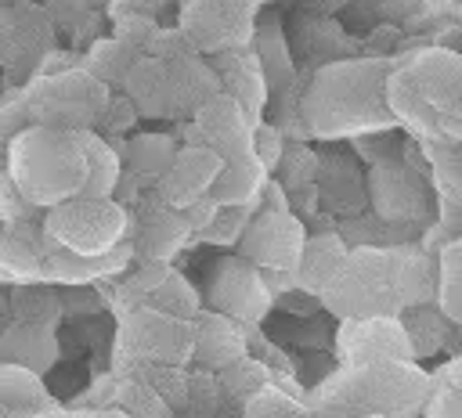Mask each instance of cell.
Masks as SVG:
<instances>
[{"mask_svg":"<svg viewBox=\"0 0 462 418\" xmlns=\"http://www.w3.org/2000/svg\"><path fill=\"white\" fill-rule=\"evenodd\" d=\"M137 54L141 50H134L119 36H105V40H94L90 43V50L83 54V68L94 79H101L105 86H123V79H126L130 65L137 61Z\"/></svg>","mask_w":462,"mask_h":418,"instance_id":"4dcf8cb0","label":"cell"},{"mask_svg":"<svg viewBox=\"0 0 462 418\" xmlns=\"http://www.w3.org/2000/svg\"><path fill=\"white\" fill-rule=\"evenodd\" d=\"M390 270L401 306L433 303L437 295V263L419 245H390Z\"/></svg>","mask_w":462,"mask_h":418,"instance_id":"7402d4cb","label":"cell"},{"mask_svg":"<svg viewBox=\"0 0 462 418\" xmlns=\"http://www.w3.org/2000/svg\"><path fill=\"white\" fill-rule=\"evenodd\" d=\"M220 169H224V155L217 148H209L202 141H184V144H177V155H173L170 169L159 177L155 195L166 205L184 209L188 202L209 195V187L220 177Z\"/></svg>","mask_w":462,"mask_h":418,"instance_id":"4fadbf2b","label":"cell"},{"mask_svg":"<svg viewBox=\"0 0 462 418\" xmlns=\"http://www.w3.org/2000/svg\"><path fill=\"white\" fill-rule=\"evenodd\" d=\"M386 104L426 141H462V54L426 47L386 72Z\"/></svg>","mask_w":462,"mask_h":418,"instance_id":"6da1fadb","label":"cell"},{"mask_svg":"<svg viewBox=\"0 0 462 418\" xmlns=\"http://www.w3.org/2000/svg\"><path fill=\"white\" fill-rule=\"evenodd\" d=\"M119 350L152 364H184L195 350V321L173 317L155 306H134L123 314Z\"/></svg>","mask_w":462,"mask_h":418,"instance_id":"52a82bcc","label":"cell"},{"mask_svg":"<svg viewBox=\"0 0 462 418\" xmlns=\"http://www.w3.org/2000/svg\"><path fill=\"white\" fill-rule=\"evenodd\" d=\"M217 90H220V79L213 65H202L195 54L170 61V115H191Z\"/></svg>","mask_w":462,"mask_h":418,"instance_id":"d4e9b609","label":"cell"},{"mask_svg":"<svg viewBox=\"0 0 462 418\" xmlns=\"http://www.w3.org/2000/svg\"><path fill=\"white\" fill-rule=\"evenodd\" d=\"M43 231L58 249H72L83 256L108 252L130 234V209L119 198H90L72 195L51 209H43Z\"/></svg>","mask_w":462,"mask_h":418,"instance_id":"8992f818","label":"cell"},{"mask_svg":"<svg viewBox=\"0 0 462 418\" xmlns=\"http://www.w3.org/2000/svg\"><path fill=\"white\" fill-rule=\"evenodd\" d=\"M285 133L274 126V123H256L253 126V155L260 159V166L267 169V173H274L278 166H282V155H285Z\"/></svg>","mask_w":462,"mask_h":418,"instance_id":"ab89813d","label":"cell"},{"mask_svg":"<svg viewBox=\"0 0 462 418\" xmlns=\"http://www.w3.org/2000/svg\"><path fill=\"white\" fill-rule=\"evenodd\" d=\"M419 418H462V389L451 386L448 378L433 382V389H430Z\"/></svg>","mask_w":462,"mask_h":418,"instance_id":"60d3db41","label":"cell"},{"mask_svg":"<svg viewBox=\"0 0 462 418\" xmlns=\"http://www.w3.org/2000/svg\"><path fill=\"white\" fill-rule=\"evenodd\" d=\"M242 414L245 418H310V411H307V404H300V400H292L285 389H278V386H260L245 404H242Z\"/></svg>","mask_w":462,"mask_h":418,"instance_id":"836d02e7","label":"cell"},{"mask_svg":"<svg viewBox=\"0 0 462 418\" xmlns=\"http://www.w3.org/2000/svg\"><path fill=\"white\" fill-rule=\"evenodd\" d=\"M94 418H134V414H126L123 407H105V411H94Z\"/></svg>","mask_w":462,"mask_h":418,"instance_id":"7dc6e473","label":"cell"},{"mask_svg":"<svg viewBox=\"0 0 462 418\" xmlns=\"http://www.w3.org/2000/svg\"><path fill=\"white\" fill-rule=\"evenodd\" d=\"M401 324L408 332V342H411L415 360H422V357H433L444 346V335H448V324L451 321L440 314L437 303H419V306H404L401 310Z\"/></svg>","mask_w":462,"mask_h":418,"instance_id":"f1b7e54d","label":"cell"},{"mask_svg":"<svg viewBox=\"0 0 462 418\" xmlns=\"http://www.w3.org/2000/svg\"><path fill=\"white\" fill-rule=\"evenodd\" d=\"M346 241L332 231L325 234H307L303 241V252H300V263H296V285L307 288L310 295H321L343 270L346 263Z\"/></svg>","mask_w":462,"mask_h":418,"instance_id":"d6986e66","label":"cell"},{"mask_svg":"<svg viewBox=\"0 0 462 418\" xmlns=\"http://www.w3.org/2000/svg\"><path fill=\"white\" fill-rule=\"evenodd\" d=\"M11 310L22 324H43V328H58L61 321V299L58 292L47 288V281H29L18 285L11 295Z\"/></svg>","mask_w":462,"mask_h":418,"instance_id":"1f68e13d","label":"cell"},{"mask_svg":"<svg viewBox=\"0 0 462 418\" xmlns=\"http://www.w3.org/2000/svg\"><path fill=\"white\" fill-rule=\"evenodd\" d=\"M0 407H4V418H36L61 404L47 393L43 375L22 364H0Z\"/></svg>","mask_w":462,"mask_h":418,"instance_id":"44dd1931","label":"cell"},{"mask_svg":"<svg viewBox=\"0 0 462 418\" xmlns=\"http://www.w3.org/2000/svg\"><path fill=\"white\" fill-rule=\"evenodd\" d=\"M162 0H112V14L119 18V14H155V7H159Z\"/></svg>","mask_w":462,"mask_h":418,"instance_id":"ee69618b","label":"cell"},{"mask_svg":"<svg viewBox=\"0 0 462 418\" xmlns=\"http://www.w3.org/2000/svg\"><path fill=\"white\" fill-rule=\"evenodd\" d=\"M0 231H4V220H0Z\"/></svg>","mask_w":462,"mask_h":418,"instance_id":"681fc988","label":"cell"},{"mask_svg":"<svg viewBox=\"0 0 462 418\" xmlns=\"http://www.w3.org/2000/svg\"><path fill=\"white\" fill-rule=\"evenodd\" d=\"M433 378L415 360H379V364H343L325 378L307 404L310 418H419Z\"/></svg>","mask_w":462,"mask_h":418,"instance_id":"3957f363","label":"cell"},{"mask_svg":"<svg viewBox=\"0 0 462 418\" xmlns=\"http://www.w3.org/2000/svg\"><path fill=\"white\" fill-rule=\"evenodd\" d=\"M0 155H4V151H0Z\"/></svg>","mask_w":462,"mask_h":418,"instance_id":"f5cc1de1","label":"cell"},{"mask_svg":"<svg viewBox=\"0 0 462 418\" xmlns=\"http://www.w3.org/2000/svg\"><path fill=\"white\" fill-rule=\"evenodd\" d=\"M119 155H123V169H130L134 177L155 187L159 177L170 169L177 144L170 133H134L126 144H119Z\"/></svg>","mask_w":462,"mask_h":418,"instance_id":"4316f807","label":"cell"},{"mask_svg":"<svg viewBox=\"0 0 462 418\" xmlns=\"http://www.w3.org/2000/svg\"><path fill=\"white\" fill-rule=\"evenodd\" d=\"M209 306L235 317L238 324H256L274 306V295H271L260 267L235 256V259L217 263L213 281H209Z\"/></svg>","mask_w":462,"mask_h":418,"instance_id":"8fae6325","label":"cell"},{"mask_svg":"<svg viewBox=\"0 0 462 418\" xmlns=\"http://www.w3.org/2000/svg\"><path fill=\"white\" fill-rule=\"evenodd\" d=\"M137 119H141V112H137V104H134L126 94H119V97L108 94V101H105V108H101V115H97V123H101L105 133H126Z\"/></svg>","mask_w":462,"mask_h":418,"instance_id":"b9f144b4","label":"cell"},{"mask_svg":"<svg viewBox=\"0 0 462 418\" xmlns=\"http://www.w3.org/2000/svg\"><path fill=\"white\" fill-rule=\"evenodd\" d=\"M318 299L339 321L401 314L404 306H401L397 288H393L390 249H379V245H357V249H350L339 277Z\"/></svg>","mask_w":462,"mask_h":418,"instance_id":"5b68a950","label":"cell"},{"mask_svg":"<svg viewBox=\"0 0 462 418\" xmlns=\"http://www.w3.org/2000/svg\"><path fill=\"white\" fill-rule=\"evenodd\" d=\"M253 209H256V205H220L217 216H213V223H209L206 231H199L195 238H202V241H209V245H220V249L238 245V238H242V231H245V223H249V216H253Z\"/></svg>","mask_w":462,"mask_h":418,"instance_id":"d590c367","label":"cell"},{"mask_svg":"<svg viewBox=\"0 0 462 418\" xmlns=\"http://www.w3.org/2000/svg\"><path fill=\"white\" fill-rule=\"evenodd\" d=\"M76 137H79L83 166H87L79 195L112 198L116 187H119V177H123V155H119V148L108 137H101L97 130H90V126L87 130H76Z\"/></svg>","mask_w":462,"mask_h":418,"instance_id":"603a6c76","label":"cell"},{"mask_svg":"<svg viewBox=\"0 0 462 418\" xmlns=\"http://www.w3.org/2000/svg\"><path fill=\"white\" fill-rule=\"evenodd\" d=\"M213 72L220 79V90L231 94L242 112L249 115V123L256 126L260 123V112L267 104V76H263V65L256 58V50L249 47H231V50H220L213 58Z\"/></svg>","mask_w":462,"mask_h":418,"instance_id":"e0dca14e","label":"cell"},{"mask_svg":"<svg viewBox=\"0 0 462 418\" xmlns=\"http://www.w3.org/2000/svg\"><path fill=\"white\" fill-rule=\"evenodd\" d=\"M0 418H4V407H0Z\"/></svg>","mask_w":462,"mask_h":418,"instance_id":"f907efd6","label":"cell"},{"mask_svg":"<svg viewBox=\"0 0 462 418\" xmlns=\"http://www.w3.org/2000/svg\"><path fill=\"white\" fill-rule=\"evenodd\" d=\"M170 263L166 259H137L134 256V270H123V281H119V295L123 299H134V303H144L166 277H170Z\"/></svg>","mask_w":462,"mask_h":418,"instance_id":"e575fe53","label":"cell"},{"mask_svg":"<svg viewBox=\"0 0 462 418\" xmlns=\"http://www.w3.org/2000/svg\"><path fill=\"white\" fill-rule=\"evenodd\" d=\"M339 364H379V360H415L401 314L383 317H354L336 332Z\"/></svg>","mask_w":462,"mask_h":418,"instance_id":"30bf717a","label":"cell"},{"mask_svg":"<svg viewBox=\"0 0 462 418\" xmlns=\"http://www.w3.org/2000/svg\"><path fill=\"white\" fill-rule=\"evenodd\" d=\"M130 227H134V256L137 259H173V252H180L184 249V241L191 238V227H188V220H184V213L180 209H173V205H166L159 195H155V187H152V195L148 198H141V213H137V223L130 220Z\"/></svg>","mask_w":462,"mask_h":418,"instance_id":"5bb4252c","label":"cell"},{"mask_svg":"<svg viewBox=\"0 0 462 418\" xmlns=\"http://www.w3.org/2000/svg\"><path fill=\"white\" fill-rule=\"evenodd\" d=\"M188 141H202V144L217 148L224 155V162L242 159V155H253V123L231 94L217 90L191 112Z\"/></svg>","mask_w":462,"mask_h":418,"instance_id":"7c38bea8","label":"cell"},{"mask_svg":"<svg viewBox=\"0 0 462 418\" xmlns=\"http://www.w3.org/2000/svg\"><path fill=\"white\" fill-rule=\"evenodd\" d=\"M440 378H448L451 386H458V389H462V357H455V360H451V364L440 371Z\"/></svg>","mask_w":462,"mask_h":418,"instance_id":"f6af8a7d","label":"cell"},{"mask_svg":"<svg viewBox=\"0 0 462 418\" xmlns=\"http://www.w3.org/2000/svg\"><path fill=\"white\" fill-rule=\"evenodd\" d=\"M51 249H58V245L47 238L43 216H40V223H36V216L4 223V231H0V281H14V285L43 281V259Z\"/></svg>","mask_w":462,"mask_h":418,"instance_id":"9a60e30c","label":"cell"},{"mask_svg":"<svg viewBox=\"0 0 462 418\" xmlns=\"http://www.w3.org/2000/svg\"><path fill=\"white\" fill-rule=\"evenodd\" d=\"M256 4L242 0H184L180 7V32L191 40L199 54H220L231 47H249Z\"/></svg>","mask_w":462,"mask_h":418,"instance_id":"ba28073f","label":"cell"},{"mask_svg":"<svg viewBox=\"0 0 462 418\" xmlns=\"http://www.w3.org/2000/svg\"><path fill=\"white\" fill-rule=\"evenodd\" d=\"M238 357H245V335H242L238 321L220 310H199L191 360H199L209 371H220Z\"/></svg>","mask_w":462,"mask_h":418,"instance_id":"ac0fdd59","label":"cell"},{"mask_svg":"<svg viewBox=\"0 0 462 418\" xmlns=\"http://www.w3.org/2000/svg\"><path fill=\"white\" fill-rule=\"evenodd\" d=\"M4 162L14 177V184L22 187V195L36 209H51V205L79 195L83 173H87L76 130H61V126L18 130L4 148Z\"/></svg>","mask_w":462,"mask_h":418,"instance_id":"277c9868","label":"cell"},{"mask_svg":"<svg viewBox=\"0 0 462 418\" xmlns=\"http://www.w3.org/2000/svg\"><path fill=\"white\" fill-rule=\"evenodd\" d=\"M433 303L451 324H462V234L444 241L437 256V295Z\"/></svg>","mask_w":462,"mask_h":418,"instance_id":"f546056e","label":"cell"},{"mask_svg":"<svg viewBox=\"0 0 462 418\" xmlns=\"http://www.w3.org/2000/svg\"><path fill=\"white\" fill-rule=\"evenodd\" d=\"M372 202H375V209H379L386 220H404V216L415 213V205L422 202V195H419L415 177H411L404 166L383 162V166H375V173H372Z\"/></svg>","mask_w":462,"mask_h":418,"instance_id":"484cf974","label":"cell"},{"mask_svg":"<svg viewBox=\"0 0 462 418\" xmlns=\"http://www.w3.org/2000/svg\"><path fill=\"white\" fill-rule=\"evenodd\" d=\"M58 360V335L43 324H14L0 335V364H22L36 375H43Z\"/></svg>","mask_w":462,"mask_h":418,"instance_id":"cb8c5ba5","label":"cell"},{"mask_svg":"<svg viewBox=\"0 0 462 418\" xmlns=\"http://www.w3.org/2000/svg\"><path fill=\"white\" fill-rule=\"evenodd\" d=\"M260 4H267V0H260Z\"/></svg>","mask_w":462,"mask_h":418,"instance_id":"816d5d0a","label":"cell"},{"mask_svg":"<svg viewBox=\"0 0 462 418\" xmlns=\"http://www.w3.org/2000/svg\"><path fill=\"white\" fill-rule=\"evenodd\" d=\"M148 306L166 310V314L184 317V321H195V317H199V310H202V295L195 292V285H191L184 274L170 270V277H166V281L148 295Z\"/></svg>","mask_w":462,"mask_h":418,"instance_id":"d6a6232c","label":"cell"},{"mask_svg":"<svg viewBox=\"0 0 462 418\" xmlns=\"http://www.w3.org/2000/svg\"><path fill=\"white\" fill-rule=\"evenodd\" d=\"M116 400H119V407H123L126 414H134V418H170L162 396H155V389H148V386H130V382H123V386H116Z\"/></svg>","mask_w":462,"mask_h":418,"instance_id":"74e56055","label":"cell"},{"mask_svg":"<svg viewBox=\"0 0 462 418\" xmlns=\"http://www.w3.org/2000/svg\"><path fill=\"white\" fill-rule=\"evenodd\" d=\"M123 94L148 119L170 115V61H162L155 54H137V61L130 65V72L123 79Z\"/></svg>","mask_w":462,"mask_h":418,"instance_id":"ffe728a7","label":"cell"},{"mask_svg":"<svg viewBox=\"0 0 462 418\" xmlns=\"http://www.w3.org/2000/svg\"><path fill=\"white\" fill-rule=\"evenodd\" d=\"M357 418H386V414H357Z\"/></svg>","mask_w":462,"mask_h":418,"instance_id":"c3c4849f","label":"cell"},{"mask_svg":"<svg viewBox=\"0 0 462 418\" xmlns=\"http://www.w3.org/2000/svg\"><path fill=\"white\" fill-rule=\"evenodd\" d=\"M36 418H94V411H61V407H54V411H47V414H36Z\"/></svg>","mask_w":462,"mask_h":418,"instance_id":"bcb514c9","label":"cell"},{"mask_svg":"<svg viewBox=\"0 0 462 418\" xmlns=\"http://www.w3.org/2000/svg\"><path fill=\"white\" fill-rule=\"evenodd\" d=\"M390 61H339L314 76L303 97V123L314 137H354L390 130L397 119L386 104Z\"/></svg>","mask_w":462,"mask_h":418,"instance_id":"7a4b0ae2","label":"cell"},{"mask_svg":"<svg viewBox=\"0 0 462 418\" xmlns=\"http://www.w3.org/2000/svg\"><path fill=\"white\" fill-rule=\"evenodd\" d=\"M36 213L40 209L22 195V187L14 184V177H11V169H7V162L0 155V220L14 223V220H32Z\"/></svg>","mask_w":462,"mask_h":418,"instance_id":"f35d334b","label":"cell"},{"mask_svg":"<svg viewBox=\"0 0 462 418\" xmlns=\"http://www.w3.org/2000/svg\"><path fill=\"white\" fill-rule=\"evenodd\" d=\"M217 209H220V202H217L213 195H202V198H195V202H188V205L180 209V213H184V220H188V227H191V238L213 223Z\"/></svg>","mask_w":462,"mask_h":418,"instance_id":"7bdbcfd3","label":"cell"},{"mask_svg":"<svg viewBox=\"0 0 462 418\" xmlns=\"http://www.w3.org/2000/svg\"><path fill=\"white\" fill-rule=\"evenodd\" d=\"M217 375H220V386H224L227 393L242 396V404H245L260 386H267V368H263L260 360H249V357L231 360V364H227V368H220Z\"/></svg>","mask_w":462,"mask_h":418,"instance_id":"8d00e7d4","label":"cell"},{"mask_svg":"<svg viewBox=\"0 0 462 418\" xmlns=\"http://www.w3.org/2000/svg\"><path fill=\"white\" fill-rule=\"evenodd\" d=\"M267 169L260 166L256 155H242V159H227L220 177L213 180L209 195L220 202V205H256V195L260 187L267 184Z\"/></svg>","mask_w":462,"mask_h":418,"instance_id":"83f0119b","label":"cell"},{"mask_svg":"<svg viewBox=\"0 0 462 418\" xmlns=\"http://www.w3.org/2000/svg\"><path fill=\"white\" fill-rule=\"evenodd\" d=\"M130 263H134V241H119L116 249L94 252V256H83L72 249H51L43 259V281L65 285V288H83V285L123 274Z\"/></svg>","mask_w":462,"mask_h":418,"instance_id":"2e32d148","label":"cell"},{"mask_svg":"<svg viewBox=\"0 0 462 418\" xmlns=\"http://www.w3.org/2000/svg\"><path fill=\"white\" fill-rule=\"evenodd\" d=\"M307 231L300 223V216H292L289 209H267L256 205L242 238H238V256L256 263V267H274V270H296L300 252H303Z\"/></svg>","mask_w":462,"mask_h":418,"instance_id":"9c48e42d","label":"cell"}]
</instances>
